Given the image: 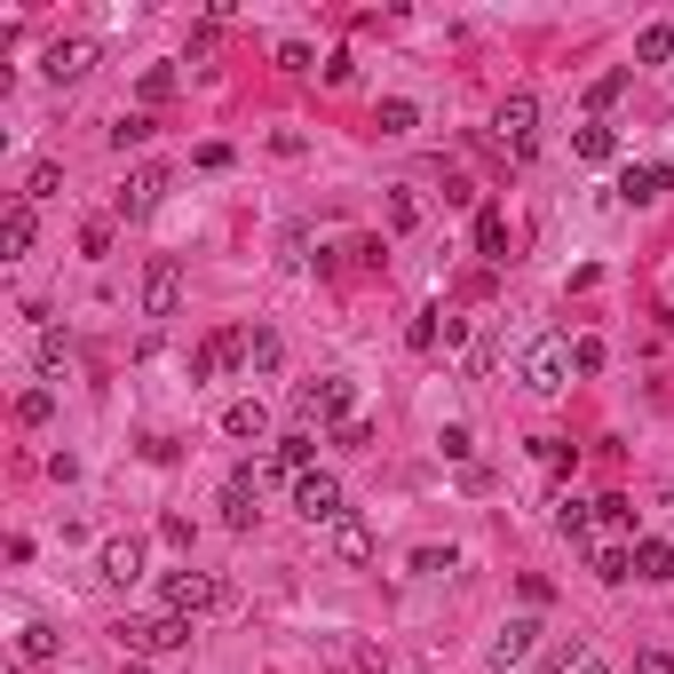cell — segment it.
<instances>
[{
	"mask_svg": "<svg viewBox=\"0 0 674 674\" xmlns=\"http://www.w3.org/2000/svg\"><path fill=\"white\" fill-rule=\"evenodd\" d=\"M350 397H357V389H350L342 374L301 381V389H294V421H301V429H342V421H357V413H350Z\"/></svg>",
	"mask_w": 674,
	"mask_h": 674,
	"instance_id": "obj_1",
	"label": "cell"
},
{
	"mask_svg": "<svg viewBox=\"0 0 674 674\" xmlns=\"http://www.w3.org/2000/svg\"><path fill=\"white\" fill-rule=\"evenodd\" d=\"M119 659H151V651H191V619L159 612V619H119Z\"/></svg>",
	"mask_w": 674,
	"mask_h": 674,
	"instance_id": "obj_2",
	"label": "cell"
},
{
	"mask_svg": "<svg viewBox=\"0 0 674 674\" xmlns=\"http://www.w3.org/2000/svg\"><path fill=\"white\" fill-rule=\"evenodd\" d=\"M492 127H500V151H509V159H524V151H532V135H539V95H532V88L500 95Z\"/></svg>",
	"mask_w": 674,
	"mask_h": 674,
	"instance_id": "obj_3",
	"label": "cell"
},
{
	"mask_svg": "<svg viewBox=\"0 0 674 674\" xmlns=\"http://www.w3.org/2000/svg\"><path fill=\"white\" fill-rule=\"evenodd\" d=\"M294 509L310 516V524H342V477H325V468H310V477H294Z\"/></svg>",
	"mask_w": 674,
	"mask_h": 674,
	"instance_id": "obj_4",
	"label": "cell"
},
{
	"mask_svg": "<svg viewBox=\"0 0 674 674\" xmlns=\"http://www.w3.org/2000/svg\"><path fill=\"white\" fill-rule=\"evenodd\" d=\"M563 374H571V342H563V333H548V342H532V350H524V381H532L539 397H556Z\"/></svg>",
	"mask_w": 674,
	"mask_h": 674,
	"instance_id": "obj_5",
	"label": "cell"
},
{
	"mask_svg": "<svg viewBox=\"0 0 674 674\" xmlns=\"http://www.w3.org/2000/svg\"><path fill=\"white\" fill-rule=\"evenodd\" d=\"M167 612H175V619H198V612H215V603H222V587L207 580V571H167Z\"/></svg>",
	"mask_w": 674,
	"mask_h": 674,
	"instance_id": "obj_6",
	"label": "cell"
},
{
	"mask_svg": "<svg viewBox=\"0 0 674 674\" xmlns=\"http://www.w3.org/2000/svg\"><path fill=\"white\" fill-rule=\"evenodd\" d=\"M175 301H183V262L151 254V270H144V318H175Z\"/></svg>",
	"mask_w": 674,
	"mask_h": 674,
	"instance_id": "obj_7",
	"label": "cell"
},
{
	"mask_svg": "<svg viewBox=\"0 0 674 674\" xmlns=\"http://www.w3.org/2000/svg\"><path fill=\"white\" fill-rule=\"evenodd\" d=\"M239 357H247V333H207L198 357H191V381H215V374H230Z\"/></svg>",
	"mask_w": 674,
	"mask_h": 674,
	"instance_id": "obj_8",
	"label": "cell"
},
{
	"mask_svg": "<svg viewBox=\"0 0 674 674\" xmlns=\"http://www.w3.org/2000/svg\"><path fill=\"white\" fill-rule=\"evenodd\" d=\"M159 191H167V167H135V175L119 183V198H112V207L135 222V215H151V207H159Z\"/></svg>",
	"mask_w": 674,
	"mask_h": 674,
	"instance_id": "obj_9",
	"label": "cell"
},
{
	"mask_svg": "<svg viewBox=\"0 0 674 674\" xmlns=\"http://www.w3.org/2000/svg\"><path fill=\"white\" fill-rule=\"evenodd\" d=\"M532 651H539V619H509V627L492 635V666H500V674H509V666H524Z\"/></svg>",
	"mask_w": 674,
	"mask_h": 674,
	"instance_id": "obj_10",
	"label": "cell"
},
{
	"mask_svg": "<svg viewBox=\"0 0 674 674\" xmlns=\"http://www.w3.org/2000/svg\"><path fill=\"white\" fill-rule=\"evenodd\" d=\"M222 524L230 532L254 524V468H230V477H222Z\"/></svg>",
	"mask_w": 674,
	"mask_h": 674,
	"instance_id": "obj_11",
	"label": "cell"
},
{
	"mask_svg": "<svg viewBox=\"0 0 674 674\" xmlns=\"http://www.w3.org/2000/svg\"><path fill=\"white\" fill-rule=\"evenodd\" d=\"M666 191H674V167H627V175H619L627 207H651V198H666Z\"/></svg>",
	"mask_w": 674,
	"mask_h": 674,
	"instance_id": "obj_12",
	"label": "cell"
},
{
	"mask_svg": "<svg viewBox=\"0 0 674 674\" xmlns=\"http://www.w3.org/2000/svg\"><path fill=\"white\" fill-rule=\"evenodd\" d=\"M88 64H95V41H56L41 72H48V80L64 88V80H88Z\"/></svg>",
	"mask_w": 674,
	"mask_h": 674,
	"instance_id": "obj_13",
	"label": "cell"
},
{
	"mask_svg": "<svg viewBox=\"0 0 674 674\" xmlns=\"http://www.w3.org/2000/svg\"><path fill=\"white\" fill-rule=\"evenodd\" d=\"M104 580H112V587H135V580H144V539H104Z\"/></svg>",
	"mask_w": 674,
	"mask_h": 674,
	"instance_id": "obj_14",
	"label": "cell"
},
{
	"mask_svg": "<svg viewBox=\"0 0 674 674\" xmlns=\"http://www.w3.org/2000/svg\"><path fill=\"white\" fill-rule=\"evenodd\" d=\"M24 254H32V198H16L0 215V262H24Z\"/></svg>",
	"mask_w": 674,
	"mask_h": 674,
	"instance_id": "obj_15",
	"label": "cell"
},
{
	"mask_svg": "<svg viewBox=\"0 0 674 674\" xmlns=\"http://www.w3.org/2000/svg\"><path fill=\"white\" fill-rule=\"evenodd\" d=\"M310 453H318V436H310V429H286V436H278V453H270V468H286V477H310Z\"/></svg>",
	"mask_w": 674,
	"mask_h": 674,
	"instance_id": "obj_16",
	"label": "cell"
},
{
	"mask_svg": "<svg viewBox=\"0 0 674 674\" xmlns=\"http://www.w3.org/2000/svg\"><path fill=\"white\" fill-rule=\"evenodd\" d=\"M477 254L500 270V262H509V215H500V207H484L477 215Z\"/></svg>",
	"mask_w": 674,
	"mask_h": 674,
	"instance_id": "obj_17",
	"label": "cell"
},
{
	"mask_svg": "<svg viewBox=\"0 0 674 674\" xmlns=\"http://www.w3.org/2000/svg\"><path fill=\"white\" fill-rule=\"evenodd\" d=\"M635 580H674V548H666V539H635Z\"/></svg>",
	"mask_w": 674,
	"mask_h": 674,
	"instance_id": "obj_18",
	"label": "cell"
},
{
	"mask_svg": "<svg viewBox=\"0 0 674 674\" xmlns=\"http://www.w3.org/2000/svg\"><path fill=\"white\" fill-rule=\"evenodd\" d=\"M436 342H445V310H436V301H429V310H413V325H404V350H436Z\"/></svg>",
	"mask_w": 674,
	"mask_h": 674,
	"instance_id": "obj_19",
	"label": "cell"
},
{
	"mask_svg": "<svg viewBox=\"0 0 674 674\" xmlns=\"http://www.w3.org/2000/svg\"><path fill=\"white\" fill-rule=\"evenodd\" d=\"M571 151H580L587 167H603V159H612V151H619V135H612V127H603V119H587L580 135H571Z\"/></svg>",
	"mask_w": 674,
	"mask_h": 674,
	"instance_id": "obj_20",
	"label": "cell"
},
{
	"mask_svg": "<svg viewBox=\"0 0 674 674\" xmlns=\"http://www.w3.org/2000/svg\"><path fill=\"white\" fill-rule=\"evenodd\" d=\"M333 556H342V563H365V556H374V532H365L357 516H342V524H333Z\"/></svg>",
	"mask_w": 674,
	"mask_h": 674,
	"instance_id": "obj_21",
	"label": "cell"
},
{
	"mask_svg": "<svg viewBox=\"0 0 674 674\" xmlns=\"http://www.w3.org/2000/svg\"><path fill=\"white\" fill-rule=\"evenodd\" d=\"M556 532L563 539H595V500H556Z\"/></svg>",
	"mask_w": 674,
	"mask_h": 674,
	"instance_id": "obj_22",
	"label": "cell"
},
{
	"mask_svg": "<svg viewBox=\"0 0 674 674\" xmlns=\"http://www.w3.org/2000/svg\"><path fill=\"white\" fill-rule=\"evenodd\" d=\"M595 580H603V587L635 580V548H619V539H612V548H595Z\"/></svg>",
	"mask_w": 674,
	"mask_h": 674,
	"instance_id": "obj_23",
	"label": "cell"
},
{
	"mask_svg": "<svg viewBox=\"0 0 674 674\" xmlns=\"http://www.w3.org/2000/svg\"><path fill=\"white\" fill-rule=\"evenodd\" d=\"M674 56V24H643L635 32V64H666Z\"/></svg>",
	"mask_w": 674,
	"mask_h": 674,
	"instance_id": "obj_24",
	"label": "cell"
},
{
	"mask_svg": "<svg viewBox=\"0 0 674 674\" xmlns=\"http://www.w3.org/2000/svg\"><path fill=\"white\" fill-rule=\"evenodd\" d=\"M222 429H230V436H262V429H270L262 397H239V404H230V413H222Z\"/></svg>",
	"mask_w": 674,
	"mask_h": 674,
	"instance_id": "obj_25",
	"label": "cell"
},
{
	"mask_svg": "<svg viewBox=\"0 0 674 674\" xmlns=\"http://www.w3.org/2000/svg\"><path fill=\"white\" fill-rule=\"evenodd\" d=\"M374 127H381V135H413V127H421V112L404 104V95H389V104H374Z\"/></svg>",
	"mask_w": 674,
	"mask_h": 674,
	"instance_id": "obj_26",
	"label": "cell"
},
{
	"mask_svg": "<svg viewBox=\"0 0 674 674\" xmlns=\"http://www.w3.org/2000/svg\"><path fill=\"white\" fill-rule=\"evenodd\" d=\"M595 524H603V532H635V500H627V492H603V500H595Z\"/></svg>",
	"mask_w": 674,
	"mask_h": 674,
	"instance_id": "obj_27",
	"label": "cell"
},
{
	"mask_svg": "<svg viewBox=\"0 0 674 674\" xmlns=\"http://www.w3.org/2000/svg\"><path fill=\"white\" fill-rule=\"evenodd\" d=\"M151 135H159V119H151V112H127V119L112 127V151H135V144H151Z\"/></svg>",
	"mask_w": 674,
	"mask_h": 674,
	"instance_id": "obj_28",
	"label": "cell"
},
{
	"mask_svg": "<svg viewBox=\"0 0 674 674\" xmlns=\"http://www.w3.org/2000/svg\"><path fill=\"white\" fill-rule=\"evenodd\" d=\"M48 413H56V389H24L16 397V421L24 429H48Z\"/></svg>",
	"mask_w": 674,
	"mask_h": 674,
	"instance_id": "obj_29",
	"label": "cell"
},
{
	"mask_svg": "<svg viewBox=\"0 0 674 674\" xmlns=\"http://www.w3.org/2000/svg\"><path fill=\"white\" fill-rule=\"evenodd\" d=\"M64 191V167L56 159H32V175H24V198H56Z\"/></svg>",
	"mask_w": 674,
	"mask_h": 674,
	"instance_id": "obj_30",
	"label": "cell"
},
{
	"mask_svg": "<svg viewBox=\"0 0 674 674\" xmlns=\"http://www.w3.org/2000/svg\"><path fill=\"white\" fill-rule=\"evenodd\" d=\"M64 365H72V342H64V333H41V374L64 381Z\"/></svg>",
	"mask_w": 674,
	"mask_h": 674,
	"instance_id": "obj_31",
	"label": "cell"
},
{
	"mask_svg": "<svg viewBox=\"0 0 674 674\" xmlns=\"http://www.w3.org/2000/svg\"><path fill=\"white\" fill-rule=\"evenodd\" d=\"M247 365L254 374H278V333H247Z\"/></svg>",
	"mask_w": 674,
	"mask_h": 674,
	"instance_id": "obj_32",
	"label": "cell"
},
{
	"mask_svg": "<svg viewBox=\"0 0 674 674\" xmlns=\"http://www.w3.org/2000/svg\"><path fill=\"white\" fill-rule=\"evenodd\" d=\"M619 95H627V72H603V80L587 88V112H612V104H619Z\"/></svg>",
	"mask_w": 674,
	"mask_h": 674,
	"instance_id": "obj_33",
	"label": "cell"
},
{
	"mask_svg": "<svg viewBox=\"0 0 674 674\" xmlns=\"http://www.w3.org/2000/svg\"><path fill=\"white\" fill-rule=\"evenodd\" d=\"M167 95H175V64H151V72H144V104H167Z\"/></svg>",
	"mask_w": 674,
	"mask_h": 674,
	"instance_id": "obj_34",
	"label": "cell"
},
{
	"mask_svg": "<svg viewBox=\"0 0 674 674\" xmlns=\"http://www.w3.org/2000/svg\"><path fill=\"white\" fill-rule=\"evenodd\" d=\"M278 72H318V48L310 41H286L278 48Z\"/></svg>",
	"mask_w": 674,
	"mask_h": 674,
	"instance_id": "obj_35",
	"label": "cell"
},
{
	"mask_svg": "<svg viewBox=\"0 0 674 674\" xmlns=\"http://www.w3.org/2000/svg\"><path fill=\"white\" fill-rule=\"evenodd\" d=\"M421 222V198L413 191H389V230H413Z\"/></svg>",
	"mask_w": 674,
	"mask_h": 674,
	"instance_id": "obj_36",
	"label": "cell"
},
{
	"mask_svg": "<svg viewBox=\"0 0 674 674\" xmlns=\"http://www.w3.org/2000/svg\"><path fill=\"white\" fill-rule=\"evenodd\" d=\"M16 651H24V659H56V627H24Z\"/></svg>",
	"mask_w": 674,
	"mask_h": 674,
	"instance_id": "obj_37",
	"label": "cell"
},
{
	"mask_svg": "<svg viewBox=\"0 0 674 674\" xmlns=\"http://www.w3.org/2000/svg\"><path fill=\"white\" fill-rule=\"evenodd\" d=\"M436 445H445V460H460V468H468V453H477V436H468L460 421H445V436H436Z\"/></svg>",
	"mask_w": 674,
	"mask_h": 674,
	"instance_id": "obj_38",
	"label": "cell"
},
{
	"mask_svg": "<svg viewBox=\"0 0 674 674\" xmlns=\"http://www.w3.org/2000/svg\"><path fill=\"white\" fill-rule=\"evenodd\" d=\"M413 571H421V580H445V571H453V548H413Z\"/></svg>",
	"mask_w": 674,
	"mask_h": 674,
	"instance_id": "obj_39",
	"label": "cell"
},
{
	"mask_svg": "<svg viewBox=\"0 0 674 674\" xmlns=\"http://www.w3.org/2000/svg\"><path fill=\"white\" fill-rule=\"evenodd\" d=\"M539 460H548V468H556V477H563V468H571V460H580V453H571V445H563V436H539Z\"/></svg>",
	"mask_w": 674,
	"mask_h": 674,
	"instance_id": "obj_40",
	"label": "cell"
},
{
	"mask_svg": "<svg viewBox=\"0 0 674 674\" xmlns=\"http://www.w3.org/2000/svg\"><path fill=\"white\" fill-rule=\"evenodd\" d=\"M571 365H580V374H603V342L587 333V342H571Z\"/></svg>",
	"mask_w": 674,
	"mask_h": 674,
	"instance_id": "obj_41",
	"label": "cell"
},
{
	"mask_svg": "<svg viewBox=\"0 0 674 674\" xmlns=\"http://www.w3.org/2000/svg\"><path fill=\"white\" fill-rule=\"evenodd\" d=\"M350 254H357V262H365V270H381V262H389V239H357V247H350Z\"/></svg>",
	"mask_w": 674,
	"mask_h": 674,
	"instance_id": "obj_42",
	"label": "cell"
},
{
	"mask_svg": "<svg viewBox=\"0 0 674 674\" xmlns=\"http://www.w3.org/2000/svg\"><path fill=\"white\" fill-rule=\"evenodd\" d=\"M635 674H674V659L666 651H635Z\"/></svg>",
	"mask_w": 674,
	"mask_h": 674,
	"instance_id": "obj_43",
	"label": "cell"
},
{
	"mask_svg": "<svg viewBox=\"0 0 674 674\" xmlns=\"http://www.w3.org/2000/svg\"><path fill=\"white\" fill-rule=\"evenodd\" d=\"M571 674H612V666H603L595 651H580V659H571Z\"/></svg>",
	"mask_w": 674,
	"mask_h": 674,
	"instance_id": "obj_44",
	"label": "cell"
},
{
	"mask_svg": "<svg viewBox=\"0 0 674 674\" xmlns=\"http://www.w3.org/2000/svg\"><path fill=\"white\" fill-rule=\"evenodd\" d=\"M119 674H144V659H119Z\"/></svg>",
	"mask_w": 674,
	"mask_h": 674,
	"instance_id": "obj_45",
	"label": "cell"
}]
</instances>
